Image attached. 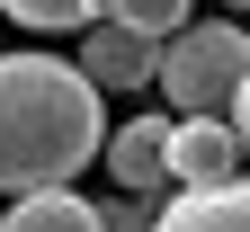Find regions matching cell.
I'll list each match as a JSON object with an SVG mask.
<instances>
[{"label": "cell", "instance_id": "8fae6325", "mask_svg": "<svg viewBox=\"0 0 250 232\" xmlns=\"http://www.w3.org/2000/svg\"><path fill=\"white\" fill-rule=\"evenodd\" d=\"M224 116H232V134H241V161H250V72H241V89H232V107H224Z\"/></svg>", "mask_w": 250, "mask_h": 232}, {"label": "cell", "instance_id": "9c48e42d", "mask_svg": "<svg viewBox=\"0 0 250 232\" xmlns=\"http://www.w3.org/2000/svg\"><path fill=\"white\" fill-rule=\"evenodd\" d=\"M99 18H116V27H134V36H152V45H161L170 27H188V0H107Z\"/></svg>", "mask_w": 250, "mask_h": 232}, {"label": "cell", "instance_id": "277c9868", "mask_svg": "<svg viewBox=\"0 0 250 232\" xmlns=\"http://www.w3.org/2000/svg\"><path fill=\"white\" fill-rule=\"evenodd\" d=\"M152 232H250V179H206V188H179L170 206H152Z\"/></svg>", "mask_w": 250, "mask_h": 232}, {"label": "cell", "instance_id": "7a4b0ae2", "mask_svg": "<svg viewBox=\"0 0 250 232\" xmlns=\"http://www.w3.org/2000/svg\"><path fill=\"white\" fill-rule=\"evenodd\" d=\"M241 72H250V27L241 18H188V27H170V36L152 45V81H161V98L179 116L232 107Z\"/></svg>", "mask_w": 250, "mask_h": 232}, {"label": "cell", "instance_id": "ba28073f", "mask_svg": "<svg viewBox=\"0 0 250 232\" xmlns=\"http://www.w3.org/2000/svg\"><path fill=\"white\" fill-rule=\"evenodd\" d=\"M0 9H9L18 27H36V36H72V27H89L107 0H0Z\"/></svg>", "mask_w": 250, "mask_h": 232}, {"label": "cell", "instance_id": "6da1fadb", "mask_svg": "<svg viewBox=\"0 0 250 232\" xmlns=\"http://www.w3.org/2000/svg\"><path fill=\"white\" fill-rule=\"evenodd\" d=\"M107 116L99 81L62 54H0V196L81 179V161H99Z\"/></svg>", "mask_w": 250, "mask_h": 232}, {"label": "cell", "instance_id": "30bf717a", "mask_svg": "<svg viewBox=\"0 0 250 232\" xmlns=\"http://www.w3.org/2000/svg\"><path fill=\"white\" fill-rule=\"evenodd\" d=\"M99 232H152V206L125 196V206H99Z\"/></svg>", "mask_w": 250, "mask_h": 232}, {"label": "cell", "instance_id": "8992f818", "mask_svg": "<svg viewBox=\"0 0 250 232\" xmlns=\"http://www.w3.org/2000/svg\"><path fill=\"white\" fill-rule=\"evenodd\" d=\"M72 36H81V72L99 89H152V36H134V27H116V18H89Z\"/></svg>", "mask_w": 250, "mask_h": 232}, {"label": "cell", "instance_id": "7c38bea8", "mask_svg": "<svg viewBox=\"0 0 250 232\" xmlns=\"http://www.w3.org/2000/svg\"><path fill=\"white\" fill-rule=\"evenodd\" d=\"M232 9H250V0H232Z\"/></svg>", "mask_w": 250, "mask_h": 232}, {"label": "cell", "instance_id": "5b68a950", "mask_svg": "<svg viewBox=\"0 0 250 232\" xmlns=\"http://www.w3.org/2000/svg\"><path fill=\"white\" fill-rule=\"evenodd\" d=\"M99 152H107V170H116L125 196H161V188H170V116H134V125H116Z\"/></svg>", "mask_w": 250, "mask_h": 232}, {"label": "cell", "instance_id": "3957f363", "mask_svg": "<svg viewBox=\"0 0 250 232\" xmlns=\"http://www.w3.org/2000/svg\"><path fill=\"white\" fill-rule=\"evenodd\" d=\"M241 170V134L224 107H197V116H170V179L179 188H206V179H232Z\"/></svg>", "mask_w": 250, "mask_h": 232}, {"label": "cell", "instance_id": "52a82bcc", "mask_svg": "<svg viewBox=\"0 0 250 232\" xmlns=\"http://www.w3.org/2000/svg\"><path fill=\"white\" fill-rule=\"evenodd\" d=\"M0 232H99V206H89L72 179H54V188H18L9 206H0Z\"/></svg>", "mask_w": 250, "mask_h": 232}]
</instances>
